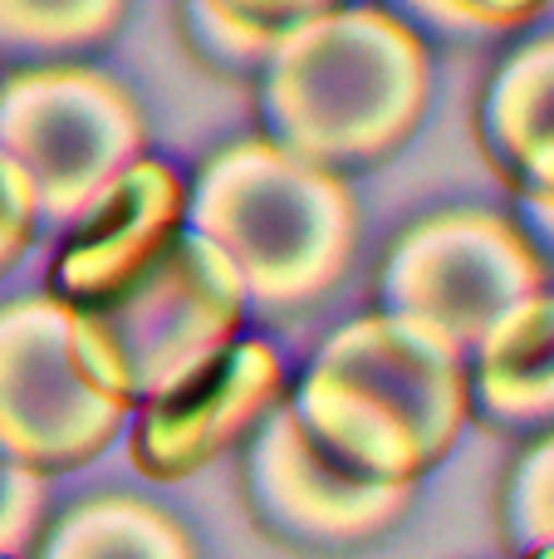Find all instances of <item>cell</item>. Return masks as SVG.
I'll return each mask as SVG.
<instances>
[{
	"label": "cell",
	"mask_w": 554,
	"mask_h": 559,
	"mask_svg": "<svg viewBox=\"0 0 554 559\" xmlns=\"http://www.w3.org/2000/svg\"><path fill=\"white\" fill-rule=\"evenodd\" d=\"M251 94L255 133L353 177L418 138L432 104V45L373 0H344L275 35Z\"/></svg>",
	"instance_id": "6da1fadb"
},
{
	"label": "cell",
	"mask_w": 554,
	"mask_h": 559,
	"mask_svg": "<svg viewBox=\"0 0 554 559\" xmlns=\"http://www.w3.org/2000/svg\"><path fill=\"white\" fill-rule=\"evenodd\" d=\"M285 403L339 466L418 486L451 456L471 417L467 354L412 319L369 309L314 348Z\"/></svg>",
	"instance_id": "7a4b0ae2"
},
{
	"label": "cell",
	"mask_w": 554,
	"mask_h": 559,
	"mask_svg": "<svg viewBox=\"0 0 554 559\" xmlns=\"http://www.w3.org/2000/svg\"><path fill=\"white\" fill-rule=\"evenodd\" d=\"M186 231L226 255L251 314H304L344 285L359 246L349 177L245 133L221 143L186 182Z\"/></svg>",
	"instance_id": "3957f363"
},
{
	"label": "cell",
	"mask_w": 554,
	"mask_h": 559,
	"mask_svg": "<svg viewBox=\"0 0 554 559\" xmlns=\"http://www.w3.org/2000/svg\"><path fill=\"white\" fill-rule=\"evenodd\" d=\"M251 324V299L216 246L186 231L143 280L98 309H74L88 373L137 413L226 354Z\"/></svg>",
	"instance_id": "277c9868"
},
{
	"label": "cell",
	"mask_w": 554,
	"mask_h": 559,
	"mask_svg": "<svg viewBox=\"0 0 554 559\" xmlns=\"http://www.w3.org/2000/svg\"><path fill=\"white\" fill-rule=\"evenodd\" d=\"M0 157L25 177L39 231H64L113 177L147 157L143 104L88 59L0 74Z\"/></svg>",
	"instance_id": "5b68a950"
},
{
	"label": "cell",
	"mask_w": 554,
	"mask_h": 559,
	"mask_svg": "<svg viewBox=\"0 0 554 559\" xmlns=\"http://www.w3.org/2000/svg\"><path fill=\"white\" fill-rule=\"evenodd\" d=\"M545 285L550 265L516 216L442 206L388 241L373 275V309L412 319L471 354L510 305Z\"/></svg>",
	"instance_id": "8992f818"
},
{
	"label": "cell",
	"mask_w": 554,
	"mask_h": 559,
	"mask_svg": "<svg viewBox=\"0 0 554 559\" xmlns=\"http://www.w3.org/2000/svg\"><path fill=\"white\" fill-rule=\"evenodd\" d=\"M128 417L79 354L74 309L45 289L0 299V466L39 481L79 472L118 442Z\"/></svg>",
	"instance_id": "52a82bcc"
},
{
	"label": "cell",
	"mask_w": 554,
	"mask_h": 559,
	"mask_svg": "<svg viewBox=\"0 0 554 559\" xmlns=\"http://www.w3.org/2000/svg\"><path fill=\"white\" fill-rule=\"evenodd\" d=\"M418 486H388L339 466L314 447L290 403H280L245 442V501L270 535L314 550L359 545L398 525Z\"/></svg>",
	"instance_id": "ba28073f"
},
{
	"label": "cell",
	"mask_w": 554,
	"mask_h": 559,
	"mask_svg": "<svg viewBox=\"0 0 554 559\" xmlns=\"http://www.w3.org/2000/svg\"><path fill=\"white\" fill-rule=\"evenodd\" d=\"M285 393L290 378L280 348L270 338L241 334L216 364L128 417V462L147 481L177 486L206 472L231 447L251 442V432L285 403Z\"/></svg>",
	"instance_id": "9c48e42d"
},
{
	"label": "cell",
	"mask_w": 554,
	"mask_h": 559,
	"mask_svg": "<svg viewBox=\"0 0 554 559\" xmlns=\"http://www.w3.org/2000/svg\"><path fill=\"white\" fill-rule=\"evenodd\" d=\"M186 236V177L147 153L104 187L59 231L45 295L69 309H98L143 280Z\"/></svg>",
	"instance_id": "30bf717a"
},
{
	"label": "cell",
	"mask_w": 554,
	"mask_h": 559,
	"mask_svg": "<svg viewBox=\"0 0 554 559\" xmlns=\"http://www.w3.org/2000/svg\"><path fill=\"white\" fill-rule=\"evenodd\" d=\"M477 147L516 202H554V29L496 59L477 98Z\"/></svg>",
	"instance_id": "8fae6325"
},
{
	"label": "cell",
	"mask_w": 554,
	"mask_h": 559,
	"mask_svg": "<svg viewBox=\"0 0 554 559\" xmlns=\"http://www.w3.org/2000/svg\"><path fill=\"white\" fill-rule=\"evenodd\" d=\"M471 417L501 432H554V289L510 305L467 354Z\"/></svg>",
	"instance_id": "7c38bea8"
},
{
	"label": "cell",
	"mask_w": 554,
	"mask_h": 559,
	"mask_svg": "<svg viewBox=\"0 0 554 559\" xmlns=\"http://www.w3.org/2000/svg\"><path fill=\"white\" fill-rule=\"evenodd\" d=\"M35 559H202V550L167 506L104 491L64 506L39 535Z\"/></svg>",
	"instance_id": "4fadbf2b"
},
{
	"label": "cell",
	"mask_w": 554,
	"mask_h": 559,
	"mask_svg": "<svg viewBox=\"0 0 554 559\" xmlns=\"http://www.w3.org/2000/svg\"><path fill=\"white\" fill-rule=\"evenodd\" d=\"M133 0H0V64H74L113 45Z\"/></svg>",
	"instance_id": "5bb4252c"
},
{
	"label": "cell",
	"mask_w": 554,
	"mask_h": 559,
	"mask_svg": "<svg viewBox=\"0 0 554 559\" xmlns=\"http://www.w3.org/2000/svg\"><path fill=\"white\" fill-rule=\"evenodd\" d=\"M506 540L516 555L554 545V432H540L516 456L506 481Z\"/></svg>",
	"instance_id": "9a60e30c"
},
{
	"label": "cell",
	"mask_w": 554,
	"mask_h": 559,
	"mask_svg": "<svg viewBox=\"0 0 554 559\" xmlns=\"http://www.w3.org/2000/svg\"><path fill=\"white\" fill-rule=\"evenodd\" d=\"M182 25L196 59L231 79H255L275 45V29L245 25V20H236L231 10L212 5V0H182Z\"/></svg>",
	"instance_id": "2e32d148"
},
{
	"label": "cell",
	"mask_w": 554,
	"mask_h": 559,
	"mask_svg": "<svg viewBox=\"0 0 554 559\" xmlns=\"http://www.w3.org/2000/svg\"><path fill=\"white\" fill-rule=\"evenodd\" d=\"M373 5L402 20L422 45H477V39L496 35L467 0H373Z\"/></svg>",
	"instance_id": "e0dca14e"
},
{
	"label": "cell",
	"mask_w": 554,
	"mask_h": 559,
	"mask_svg": "<svg viewBox=\"0 0 554 559\" xmlns=\"http://www.w3.org/2000/svg\"><path fill=\"white\" fill-rule=\"evenodd\" d=\"M35 236H39V216H35V202H29V187H25V177L0 157V280L25 261Z\"/></svg>",
	"instance_id": "ac0fdd59"
},
{
	"label": "cell",
	"mask_w": 554,
	"mask_h": 559,
	"mask_svg": "<svg viewBox=\"0 0 554 559\" xmlns=\"http://www.w3.org/2000/svg\"><path fill=\"white\" fill-rule=\"evenodd\" d=\"M212 5L231 10V15L245 20V25H261V29H275V35H280V29L300 25V20L320 15V10L344 5V0H212Z\"/></svg>",
	"instance_id": "d6986e66"
},
{
	"label": "cell",
	"mask_w": 554,
	"mask_h": 559,
	"mask_svg": "<svg viewBox=\"0 0 554 559\" xmlns=\"http://www.w3.org/2000/svg\"><path fill=\"white\" fill-rule=\"evenodd\" d=\"M481 20H486L496 35H510V29H526L550 0H467Z\"/></svg>",
	"instance_id": "ffe728a7"
},
{
	"label": "cell",
	"mask_w": 554,
	"mask_h": 559,
	"mask_svg": "<svg viewBox=\"0 0 554 559\" xmlns=\"http://www.w3.org/2000/svg\"><path fill=\"white\" fill-rule=\"evenodd\" d=\"M510 216L526 226V236L535 241V251L545 255V265H554V202H516Z\"/></svg>",
	"instance_id": "44dd1931"
},
{
	"label": "cell",
	"mask_w": 554,
	"mask_h": 559,
	"mask_svg": "<svg viewBox=\"0 0 554 559\" xmlns=\"http://www.w3.org/2000/svg\"><path fill=\"white\" fill-rule=\"evenodd\" d=\"M516 559H554V545H550V550H530V555H516Z\"/></svg>",
	"instance_id": "7402d4cb"
},
{
	"label": "cell",
	"mask_w": 554,
	"mask_h": 559,
	"mask_svg": "<svg viewBox=\"0 0 554 559\" xmlns=\"http://www.w3.org/2000/svg\"><path fill=\"white\" fill-rule=\"evenodd\" d=\"M0 476H5V466H0Z\"/></svg>",
	"instance_id": "603a6c76"
},
{
	"label": "cell",
	"mask_w": 554,
	"mask_h": 559,
	"mask_svg": "<svg viewBox=\"0 0 554 559\" xmlns=\"http://www.w3.org/2000/svg\"><path fill=\"white\" fill-rule=\"evenodd\" d=\"M0 559H5V555H0Z\"/></svg>",
	"instance_id": "cb8c5ba5"
}]
</instances>
